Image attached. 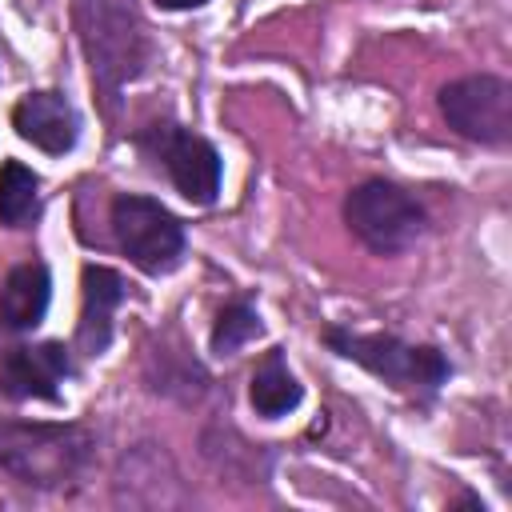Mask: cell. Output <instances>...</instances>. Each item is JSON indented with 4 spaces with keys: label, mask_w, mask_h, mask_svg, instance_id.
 <instances>
[{
    "label": "cell",
    "mask_w": 512,
    "mask_h": 512,
    "mask_svg": "<svg viewBox=\"0 0 512 512\" xmlns=\"http://www.w3.org/2000/svg\"><path fill=\"white\" fill-rule=\"evenodd\" d=\"M344 220L372 252H404L424 232V208L396 184L364 180L344 200Z\"/></svg>",
    "instance_id": "6da1fadb"
},
{
    "label": "cell",
    "mask_w": 512,
    "mask_h": 512,
    "mask_svg": "<svg viewBox=\"0 0 512 512\" xmlns=\"http://www.w3.org/2000/svg\"><path fill=\"white\" fill-rule=\"evenodd\" d=\"M324 340H328L340 356L364 364L368 372L384 376L388 384H396V388H404V392H416V388L432 392V388L444 384V376H448V360H444L436 348H412V344H404V340H396V336H380V332L368 336V332H340V328H328Z\"/></svg>",
    "instance_id": "7a4b0ae2"
},
{
    "label": "cell",
    "mask_w": 512,
    "mask_h": 512,
    "mask_svg": "<svg viewBox=\"0 0 512 512\" xmlns=\"http://www.w3.org/2000/svg\"><path fill=\"white\" fill-rule=\"evenodd\" d=\"M88 452L84 432L48 428V424H4L0 428V464L24 484H60L68 480Z\"/></svg>",
    "instance_id": "3957f363"
},
{
    "label": "cell",
    "mask_w": 512,
    "mask_h": 512,
    "mask_svg": "<svg viewBox=\"0 0 512 512\" xmlns=\"http://www.w3.org/2000/svg\"><path fill=\"white\" fill-rule=\"evenodd\" d=\"M112 228L120 248L136 268L148 276H164L184 256V228L180 220L152 196H120L112 204Z\"/></svg>",
    "instance_id": "277c9868"
},
{
    "label": "cell",
    "mask_w": 512,
    "mask_h": 512,
    "mask_svg": "<svg viewBox=\"0 0 512 512\" xmlns=\"http://www.w3.org/2000/svg\"><path fill=\"white\" fill-rule=\"evenodd\" d=\"M444 120L476 144H508L512 136V88L500 76H464L440 92Z\"/></svg>",
    "instance_id": "5b68a950"
},
{
    "label": "cell",
    "mask_w": 512,
    "mask_h": 512,
    "mask_svg": "<svg viewBox=\"0 0 512 512\" xmlns=\"http://www.w3.org/2000/svg\"><path fill=\"white\" fill-rule=\"evenodd\" d=\"M64 376H68V348L56 340L12 348L0 360V392L12 400H56Z\"/></svg>",
    "instance_id": "8992f818"
},
{
    "label": "cell",
    "mask_w": 512,
    "mask_h": 512,
    "mask_svg": "<svg viewBox=\"0 0 512 512\" xmlns=\"http://www.w3.org/2000/svg\"><path fill=\"white\" fill-rule=\"evenodd\" d=\"M12 128L20 132V140L36 144L40 152L60 156L76 144L80 120H76V108L60 92H28L12 108Z\"/></svg>",
    "instance_id": "52a82bcc"
},
{
    "label": "cell",
    "mask_w": 512,
    "mask_h": 512,
    "mask_svg": "<svg viewBox=\"0 0 512 512\" xmlns=\"http://www.w3.org/2000/svg\"><path fill=\"white\" fill-rule=\"evenodd\" d=\"M164 168L180 196H188L192 204H212V196L220 192V156L196 132H172L164 140Z\"/></svg>",
    "instance_id": "ba28073f"
},
{
    "label": "cell",
    "mask_w": 512,
    "mask_h": 512,
    "mask_svg": "<svg viewBox=\"0 0 512 512\" xmlns=\"http://www.w3.org/2000/svg\"><path fill=\"white\" fill-rule=\"evenodd\" d=\"M80 288H84V308H80V324H76V344L88 356H96L112 340V312L124 300V280L112 268L88 264Z\"/></svg>",
    "instance_id": "9c48e42d"
},
{
    "label": "cell",
    "mask_w": 512,
    "mask_h": 512,
    "mask_svg": "<svg viewBox=\"0 0 512 512\" xmlns=\"http://www.w3.org/2000/svg\"><path fill=\"white\" fill-rule=\"evenodd\" d=\"M48 292H52V280H48V268L40 260L12 268L4 280V292H0V324L8 332L36 328L48 312Z\"/></svg>",
    "instance_id": "30bf717a"
},
{
    "label": "cell",
    "mask_w": 512,
    "mask_h": 512,
    "mask_svg": "<svg viewBox=\"0 0 512 512\" xmlns=\"http://www.w3.org/2000/svg\"><path fill=\"white\" fill-rule=\"evenodd\" d=\"M248 396H252V408H256L260 416H268V420H276V416H284V412H292V408L300 404V384H296V376L288 372V364H284L280 352H268V356L256 364Z\"/></svg>",
    "instance_id": "8fae6325"
},
{
    "label": "cell",
    "mask_w": 512,
    "mask_h": 512,
    "mask_svg": "<svg viewBox=\"0 0 512 512\" xmlns=\"http://www.w3.org/2000/svg\"><path fill=\"white\" fill-rule=\"evenodd\" d=\"M40 208V180L20 160L0 164V224L24 228Z\"/></svg>",
    "instance_id": "7c38bea8"
},
{
    "label": "cell",
    "mask_w": 512,
    "mask_h": 512,
    "mask_svg": "<svg viewBox=\"0 0 512 512\" xmlns=\"http://www.w3.org/2000/svg\"><path fill=\"white\" fill-rule=\"evenodd\" d=\"M252 336H260V316H256V308L244 304V300H232V304H224L220 316H216L212 352L228 356V352H236L240 344H248Z\"/></svg>",
    "instance_id": "4fadbf2b"
},
{
    "label": "cell",
    "mask_w": 512,
    "mask_h": 512,
    "mask_svg": "<svg viewBox=\"0 0 512 512\" xmlns=\"http://www.w3.org/2000/svg\"><path fill=\"white\" fill-rule=\"evenodd\" d=\"M156 4H160V8H172V12H176V8H196V4H204V0H156Z\"/></svg>",
    "instance_id": "5bb4252c"
}]
</instances>
